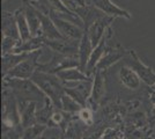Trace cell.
Segmentation results:
<instances>
[{
	"label": "cell",
	"mask_w": 155,
	"mask_h": 139,
	"mask_svg": "<svg viewBox=\"0 0 155 139\" xmlns=\"http://www.w3.org/2000/svg\"><path fill=\"white\" fill-rule=\"evenodd\" d=\"M31 80L35 81L43 93L51 100L53 107L61 108V98L65 94V86L63 81L57 77V74L36 70L31 77Z\"/></svg>",
	"instance_id": "6da1fadb"
},
{
	"label": "cell",
	"mask_w": 155,
	"mask_h": 139,
	"mask_svg": "<svg viewBox=\"0 0 155 139\" xmlns=\"http://www.w3.org/2000/svg\"><path fill=\"white\" fill-rule=\"evenodd\" d=\"M2 79L5 85L11 87L19 98L27 102L35 101V102L46 103L50 100L31 79H18V78H2Z\"/></svg>",
	"instance_id": "7a4b0ae2"
},
{
	"label": "cell",
	"mask_w": 155,
	"mask_h": 139,
	"mask_svg": "<svg viewBox=\"0 0 155 139\" xmlns=\"http://www.w3.org/2000/svg\"><path fill=\"white\" fill-rule=\"evenodd\" d=\"M125 59V65H127L131 67L133 71H136L138 73V75L140 77V79L148 86H153L155 84V72L153 71V68L148 65H146L142 61L139 56L136 53L134 50L130 49L127 50V52L124 57Z\"/></svg>",
	"instance_id": "3957f363"
},
{
	"label": "cell",
	"mask_w": 155,
	"mask_h": 139,
	"mask_svg": "<svg viewBox=\"0 0 155 139\" xmlns=\"http://www.w3.org/2000/svg\"><path fill=\"white\" fill-rule=\"evenodd\" d=\"M50 18L52 19L53 23L58 28L60 34L64 36L66 40H73V41H80L81 37L84 36V29L79 25L74 23L73 21L67 20L63 18L61 15L56 13L53 9L50 11Z\"/></svg>",
	"instance_id": "277c9868"
},
{
	"label": "cell",
	"mask_w": 155,
	"mask_h": 139,
	"mask_svg": "<svg viewBox=\"0 0 155 139\" xmlns=\"http://www.w3.org/2000/svg\"><path fill=\"white\" fill-rule=\"evenodd\" d=\"M41 51H34L25 60L19 63L16 66H14L6 75L2 78H18V79H31L34 73L36 72V68L38 65V59Z\"/></svg>",
	"instance_id": "5b68a950"
},
{
	"label": "cell",
	"mask_w": 155,
	"mask_h": 139,
	"mask_svg": "<svg viewBox=\"0 0 155 139\" xmlns=\"http://www.w3.org/2000/svg\"><path fill=\"white\" fill-rule=\"evenodd\" d=\"M79 42L73 40H45V44L53 52L65 55V56H78L79 52Z\"/></svg>",
	"instance_id": "8992f818"
},
{
	"label": "cell",
	"mask_w": 155,
	"mask_h": 139,
	"mask_svg": "<svg viewBox=\"0 0 155 139\" xmlns=\"http://www.w3.org/2000/svg\"><path fill=\"white\" fill-rule=\"evenodd\" d=\"M111 36H112V28L110 26V27H108V29H107V31L104 34L103 38L101 40V42L93 49V52H91V55L89 61H88L87 67H86V73H87L88 75H91L93 73H95L97 63L100 61V59L102 58V56H103L104 52H105V50H107V43H108V41L110 40Z\"/></svg>",
	"instance_id": "52a82bcc"
},
{
	"label": "cell",
	"mask_w": 155,
	"mask_h": 139,
	"mask_svg": "<svg viewBox=\"0 0 155 139\" xmlns=\"http://www.w3.org/2000/svg\"><path fill=\"white\" fill-rule=\"evenodd\" d=\"M91 5L98 8L101 12L111 18H123L126 20H130L132 16L129 11L124 9L122 7L116 5L112 0H91Z\"/></svg>",
	"instance_id": "ba28073f"
},
{
	"label": "cell",
	"mask_w": 155,
	"mask_h": 139,
	"mask_svg": "<svg viewBox=\"0 0 155 139\" xmlns=\"http://www.w3.org/2000/svg\"><path fill=\"white\" fill-rule=\"evenodd\" d=\"M114 20H115V18H111V16H108V15H102L101 18H98V19L87 29L88 35H89V38H91L94 48H95V46L101 42V40L103 38L104 34L107 31L108 27L111 26V23H112Z\"/></svg>",
	"instance_id": "9c48e42d"
},
{
	"label": "cell",
	"mask_w": 155,
	"mask_h": 139,
	"mask_svg": "<svg viewBox=\"0 0 155 139\" xmlns=\"http://www.w3.org/2000/svg\"><path fill=\"white\" fill-rule=\"evenodd\" d=\"M126 52H127V50L125 48H123L122 45H119V44L116 48H109V49H107L104 55L102 56V58L97 63L96 70H101V71L108 70L114 64H116L118 60L124 58Z\"/></svg>",
	"instance_id": "30bf717a"
},
{
	"label": "cell",
	"mask_w": 155,
	"mask_h": 139,
	"mask_svg": "<svg viewBox=\"0 0 155 139\" xmlns=\"http://www.w3.org/2000/svg\"><path fill=\"white\" fill-rule=\"evenodd\" d=\"M105 94V77H104L103 71L96 70L94 73V81H93V89L89 96V103L91 104L93 109H96L97 106L100 104L101 100L103 99Z\"/></svg>",
	"instance_id": "8fae6325"
},
{
	"label": "cell",
	"mask_w": 155,
	"mask_h": 139,
	"mask_svg": "<svg viewBox=\"0 0 155 139\" xmlns=\"http://www.w3.org/2000/svg\"><path fill=\"white\" fill-rule=\"evenodd\" d=\"M71 9L79 15V18L81 19L82 23H84V29L87 30L89 27L95 22V21L101 18L103 14L98 8L94 6V5H86V6H75L71 7Z\"/></svg>",
	"instance_id": "7c38bea8"
},
{
	"label": "cell",
	"mask_w": 155,
	"mask_h": 139,
	"mask_svg": "<svg viewBox=\"0 0 155 139\" xmlns=\"http://www.w3.org/2000/svg\"><path fill=\"white\" fill-rule=\"evenodd\" d=\"M39 19H41V35L45 40H63L64 36L60 34L58 28L53 23L50 15L38 12Z\"/></svg>",
	"instance_id": "4fadbf2b"
},
{
	"label": "cell",
	"mask_w": 155,
	"mask_h": 139,
	"mask_svg": "<svg viewBox=\"0 0 155 139\" xmlns=\"http://www.w3.org/2000/svg\"><path fill=\"white\" fill-rule=\"evenodd\" d=\"M93 49H94V45H93L91 38H89L88 31L84 30V36L81 37V40L79 42V52H78L80 70L84 71V73H86V67H87V64L89 61L91 55L93 52Z\"/></svg>",
	"instance_id": "5bb4252c"
},
{
	"label": "cell",
	"mask_w": 155,
	"mask_h": 139,
	"mask_svg": "<svg viewBox=\"0 0 155 139\" xmlns=\"http://www.w3.org/2000/svg\"><path fill=\"white\" fill-rule=\"evenodd\" d=\"M37 123V102L29 101L22 107L20 113V124L23 129Z\"/></svg>",
	"instance_id": "9a60e30c"
},
{
	"label": "cell",
	"mask_w": 155,
	"mask_h": 139,
	"mask_svg": "<svg viewBox=\"0 0 155 139\" xmlns=\"http://www.w3.org/2000/svg\"><path fill=\"white\" fill-rule=\"evenodd\" d=\"M119 80L126 88H129L131 91H136L141 85L142 80L138 75L136 71H133L131 67L127 65H124L119 70Z\"/></svg>",
	"instance_id": "2e32d148"
},
{
	"label": "cell",
	"mask_w": 155,
	"mask_h": 139,
	"mask_svg": "<svg viewBox=\"0 0 155 139\" xmlns=\"http://www.w3.org/2000/svg\"><path fill=\"white\" fill-rule=\"evenodd\" d=\"M44 41H45V38H44L41 34L37 35V36H31L30 38H28L27 41L20 40L19 43L15 46L13 52L30 53V52H34V51H37V50H39L43 45H45V44H44Z\"/></svg>",
	"instance_id": "e0dca14e"
},
{
	"label": "cell",
	"mask_w": 155,
	"mask_h": 139,
	"mask_svg": "<svg viewBox=\"0 0 155 139\" xmlns=\"http://www.w3.org/2000/svg\"><path fill=\"white\" fill-rule=\"evenodd\" d=\"M23 8H25V12H26V16L27 20H28V23H29L31 36H37V35L41 34V19H39L38 11L35 9L30 5L29 0H25Z\"/></svg>",
	"instance_id": "ac0fdd59"
},
{
	"label": "cell",
	"mask_w": 155,
	"mask_h": 139,
	"mask_svg": "<svg viewBox=\"0 0 155 139\" xmlns=\"http://www.w3.org/2000/svg\"><path fill=\"white\" fill-rule=\"evenodd\" d=\"M31 53V52H30ZM30 53H6V55H1V71H2V77L6 75L7 73L9 72L14 66H16L19 63H21L22 60H25L30 55Z\"/></svg>",
	"instance_id": "d6986e66"
},
{
	"label": "cell",
	"mask_w": 155,
	"mask_h": 139,
	"mask_svg": "<svg viewBox=\"0 0 155 139\" xmlns=\"http://www.w3.org/2000/svg\"><path fill=\"white\" fill-rule=\"evenodd\" d=\"M57 77L64 82H71V81H81V80H88L91 78V75H88L87 73L80 70V67H70L66 70H61L56 73Z\"/></svg>",
	"instance_id": "ffe728a7"
},
{
	"label": "cell",
	"mask_w": 155,
	"mask_h": 139,
	"mask_svg": "<svg viewBox=\"0 0 155 139\" xmlns=\"http://www.w3.org/2000/svg\"><path fill=\"white\" fill-rule=\"evenodd\" d=\"M1 29H2V35L11 36V37L20 40L19 29H18V25H16V21H15V18H14V13H8L6 11L2 12Z\"/></svg>",
	"instance_id": "44dd1931"
},
{
	"label": "cell",
	"mask_w": 155,
	"mask_h": 139,
	"mask_svg": "<svg viewBox=\"0 0 155 139\" xmlns=\"http://www.w3.org/2000/svg\"><path fill=\"white\" fill-rule=\"evenodd\" d=\"M14 18H15L16 25H18V29H19L20 40L27 41L28 38H30V37H31V33H30L29 23H28V20H27L25 8H23V7L18 8V9L14 12Z\"/></svg>",
	"instance_id": "7402d4cb"
},
{
	"label": "cell",
	"mask_w": 155,
	"mask_h": 139,
	"mask_svg": "<svg viewBox=\"0 0 155 139\" xmlns=\"http://www.w3.org/2000/svg\"><path fill=\"white\" fill-rule=\"evenodd\" d=\"M45 130H46L45 124L36 123V124H34V125L25 129L20 139H39V137L44 133Z\"/></svg>",
	"instance_id": "603a6c76"
},
{
	"label": "cell",
	"mask_w": 155,
	"mask_h": 139,
	"mask_svg": "<svg viewBox=\"0 0 155 139\" xmlns=\"http://www.w3.org/2000/svg\"><path fill=\"white\" fill-rule=\"evenodd\" d=\"M82 108L84 107L81 106L78 101H75L73 98H71L68 94L65 93L63 95V98H61V108L60 109H63L64 111H66V113H79Z\"/></svg>",
	"instance_id": "cb8c5ba5"
},
{
	"label": "cell",
	"mask_w": 155,
	"mask_h": 139,
	"mask_svg": "<svg viewBox=\"0 0 155 139\" xmlns=\"http://www.w3.org/2000/svg\"><path fill=\"white\" fill-rule=\"evenodd\" d=\"M18 38H14L11 36H5L2 35V42H1V50H2V55H6V53H11L14 51L16 44L19 43Z\"/></svg>",
	"instance_id": "d4e9b609"
},
{
	"label": "cell",
	"mask_w": 155,
	"mask_h": 139,
	"mask_svg": "<svg viewBox=\"0 0 155 139\" xmlns=\"http://www.w3.org/2000/svg\"><path fill=\"white\" fill-rule=\"evenodd\" d=\"M78 114H79L80 119L84 122L86 125H88V126L93 125V123H94V117H93V113H91V110L89 108L84 107Z\"/></svg>",
	"instance_id": "484cf974"
},
{
	"label": "cell",
	"mask_w": 155,
	"mask_h": 139,
	"mask_svg": "<svg viewBox=\"0 0 155 139\" xmlns=\"http://www.w3.org/2000/svg\"><path fill=\"white\" fill-rule=\"evenodd\" d=\"M103 132H104V129H96V130H93V131L87 132L86 136L82 137V139H100L102 137Z\"/></svg>",
	"instance_id": "4316f807"
},
{
	"label": "cell",
	"mask_w": 155,
	"mask_h": 139,
	"mask_svg": "<svg viewBox=\"0 0 155 139\" xmlns=\"http://www.w3.org/2000/svg\"><path fill=\"white\" fill-rule=\"evenodd\" d=\"M119 137L118 131L114 130V129H107L104 130L103 134H102V139H117Z\"/></svg>",
	"instance_id": "83f0119b"
},
{
	"label": "cell",
	"mask_w": 155,
	"mask_h": 139,
	"mask_svg": "<svg viewBox=\"0 0 155 139\" xmlns=\"http://www.w3.org/2000/svg\"><path fill=\"white\" fill-rule=\"evenodd\" d=\"M64 119V116H63V114L61 113H53L51 116V119H50V122H52L54 125H59L60 123H61V121Z\"/></svg>",
	"instance_id": "f1b7e54d"
},
{
	"label": "cell",
	"mask_w": 155,
	"mask_h": 139,
	"mask_svg": "<svg viewBox=\"0 0 155 139\" xmlns=\"http://www.w3.org/2000/svg\"><path fill=\"white\" fill-rule=\"evenodd\" d=\"M87 5V1L86 0H68V6L75 7V6H86Z\"/></svg>",
	"instance_id": "f546056e"
},
{
	"label": "cell",
	"mask_w": 155,
	"mask_h": 139,
	"mask_svg": "<svg viewBox=\"0 0 155 139\" xmlns=\"http://www.w3.org/2000/svg\"><path fill=\"white\" fill-rule=\"evenodd\" d=\"M150 101L155 106V91H153V89H152V93H150Z\"/></svg>",
	"instance_id": "4dcf8cb0"
},
{
	"label": "cell",
	"mask_w": 155,
	"mask_h": 139,
	"mask_svg": "<svg viewBox=\"0 0 155 139\" xmlns=\"http://www.w3.org/2000/svg\"><path fill=\"white\" fill-rule=\"evenodd\" d=\"M150 87H152V89H153V91H155V84L153 85V86H150Z\"/></svg>",
	"instance_id": "1f68e13d"
},
{
	"label": "cell",
	"mask_w": 155,
	"mask_h": 139,
	"mask_svg": "<svg viewBox=\"0 0 155 139\" xmlns=\"http://www.w3.org/2000/svg\"><path fill=\"white\" fill-rule=\"evenodd\" d=\"M117 139H126V138H123V137H120V136H119V137H118Z\"/></svg>",
	"instance_id": "d6a6232c"
},
{
	"label": "cell",
	"mask_w": 155,
	"mask_h": 139,
	"mask_svg": "<svg viewBox=\"0 0 155 139\" xmlns=\"http://www.w3.org/2000/svg\"><path fill=\"white\" fill-rule=\"evenodd\" d=\"M2 139H9V138H8L7 136H4V138H2Z\"/></svg>",
	"instance_id": "836d02e7"
},
{
	"label": "cell",
	"mask_w": 155,
	"mask_h": 139,
	"mask_svg": "<svg viewBox=\"0 0 155 139\" xmlns=\"http://www.w3.org/2000/svg\"><path fill=\"white\" fill-rule=\"evenodd\" d=\"M2 1H4V2H5V1H6V0H2Z\"/></svg>",
	"instance_id": "e575fe53"
}]
</instances>
